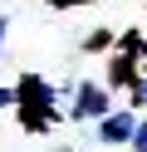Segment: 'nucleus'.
Returning a JSON list of instances; mask_svg holds the SVG:
<instances>
[{
	"label": "nucleus",
	"mask_w": 147,
	"mask_h": 152,
	"mask_svg": "<svg viewBox=\"0 0 147 152\" xmlns=\"http://www.w3.org/2000/svg\"><path fill=\"white\" fill-rule=\"evenodd\" d=\"M15 113H20V123H25L29 132H44L49 123H54V88H44L34 74L20 79L15 83Z\"/></svg>",
	"instance_id": "1"
},
{
	"label": "nucleus",
	"mask_w": 147,
	"mask_h": 152,
	"mask_svg": "<svg viewBox=\"0 0 147 152\" xmlns=\"http://www.w3.org/2000/svg\"><path fill=\"white\" fill-rule=\"evenodd\" d=\"M113 113V98H108L103 83H78L74 88V103H69V118L74 123H103Z\"/></svg>",
	"instance_id": "2"
},
{
	"label": "nucleus",
	"mask_w": 147,
	"mask_h": 152,
	"mask_svg": "<svg viewBox=\"0 0 147 152\" xmlns=\"http://www.w3.org/2000/svg\"><path fill=\"white\" fill-rule=\"evenodd\" d=\"M132 132H137V113L132 108H113L98 123V142L103 147H123V142H132Z\"/></svg>",
	"instance_id": "3"
},
{
	"label": "nucleus",
	"mask_w": 147,
	"mask_h": 152,
	"mask_svg": "<svg viewBox=\"0 0 147 152\" xmlns=\"http://www.w3.org/2000/svg\"><path fill=\"white\" fill-rule=\"evenodd\" d=\"M137 79H142V74H137V54L123 44V49L108 59V88H132Z\"/></svg>",
	"instance_id": "4"
},
{
	"label": "nucleus",
	"mask_w": 147,
	"mask_h": 152,
	"mask_svg": "<svg viewBox=\"0 0 147 152\" xmlns=\"http://www.w3.org/2000/svg\"><path fill=\"white\" fill-rule=\"evenodd\" d=\"M108 44H113V34H108V30H93V34H88V39H83V49H108Z\"/></svg>",
	"instance_id": "5"
},
{
	"label": "nucleus",
	"mask_w": 147,
	"mask_h": 152,
	"mask_svg": "<svg viewBox=\"0 0 147 152\" xmlns=\"http://www.w3.org/2000/svg\"><path fill=\"white\" fill-rule=\"evenodd\" d=\"M127 93H132V103H127V108H147V79H137Z\"/></svg>",
	"instance_id": "6"
},
{
	"label": "nucleus",
	"mask_w": 147,
	"mask_h": 152,
	"mask_svg": "<svg viewBox=\"0 0 147 152\" xmlns=\"http://www.w3.org/2000/svg\"><path fill=\"white\" fill-rule=\"evenodd\" d=\"M127 147H132V152H147V118H137V132H132Z\"/></svg>",
	"instance_id": "7"
},
{
	"label": "nucleus",
	"mask_w": 147,
	"mask_h": 152,
	"mask_svg": "<svg viewBox=\"0 0 147 152\" xmlns=\"http://www.w3.org/2000/svg\"><path fill=\"white\" fill-rule=\"evenodd\" d=\"M0 108H15V88H0Z\"/></svg>",
	"instance_id": "8"
},
{
	"label": "nucleus",
	"mask_w": 147,
	"mask_h": 152,
	"mask_svg": "<svg viewBox=\"0 0 147 152\" xmlns=\"http://www.w3.org/2000/svg\"><path fill=\"white\" fill-rule=\"evenodd\" d=\"M5 34H10V20L0 15V49H5Z\"/></svg>",
	"instance_id": "9"
},
{
	"label": "nucleus",
	"mask_w": 147,
	"mask_h": 152,
	"mask_svg": "<svg viewBox=\"0 0 147 152\" xmlns=\"http://www.w3.org/2000/svg\"><path fill=\"white\" fill-rule=\"evenodd\" d=\"M49 5H59V10H69V5H83V0H49Z\"/></svg>",
	"instance_id": "10"
}]
</instances>
